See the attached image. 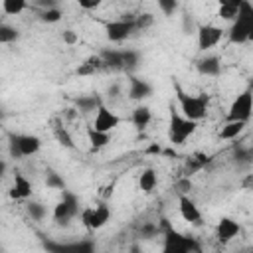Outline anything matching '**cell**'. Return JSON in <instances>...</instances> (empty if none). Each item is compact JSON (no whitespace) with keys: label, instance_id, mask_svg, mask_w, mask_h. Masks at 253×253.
Listing matches in <instances>:
<instances>
[{"label":"cell","instance_id":"obj_1","mask_svg":"<svg viewBox=\"0 0 253 253\" xmlns=\"http://www.w3.org/2000/svg\"><path fill=\"white\" fill-rule=\"evenodd\" d=\"M174 93H176V101H178V111L186 119L198 123L206 117V113H208V95L206 93L192 95L186 89H182L180 83H174Z\"/></svg>","mask_w":253,"mask_h":253},{"label":"cell","instance_id":"obj_2","mask_svg":"<svg viewBox=\"0 0 253 253\" xmlns=\"http://www.w3.org/2000/svg\"><path fill=\"white\" fill-rule=\"evenodd\" d=\"M198 128V123L186 119L174 105L170 107V121H168V140L172 146L184 144Z\"/></svg>","mask_w":253,"mask_h":253},{"label":"cell","instance_id":"obj_3","mask_svg":"<svg viewBox=\"0 0 253 253\" xmlns=\"http://www.w3.org/2000/svg\"><path fill=\"white\" fill-rule=\"evenodd\" d=\"M251 30H253V4L241 0L239 14L231 22V26L227 30V38L231 43H245V42H249Z\"/></svg>","mask_w":253,"mask_h":253},{"label":"cell","instance_id":"obj_4","mask_svg":"<svg viewBox=\"0 0 253 253\" xmlns=\"http://www.w3.org/2000/svg\"><path fill=\"white\" fill-rule=\"evenodd\" d=\"M162 253H198V245L192 237L182 235L168 223L164 225V245Z\"/></svg>","mask_w":253,"mask_h":253},{"label":"cell","instance_id":"obj_5","mask_svg":"<svg viewBox=\"0 0 253 253\" xmlns=\"http://www.w3.org/2000/svg\"><path fill=\"white\" fill-rule=\"evenodd\" d=\"M253 115V89H245L241 91L229 105L225 121H239V123H247Z\"/></svg>","mask_w":253,"mask_h":253},{"label":"cell","instance_id":"obj_6","mask_svg":"<svg viewBox=\"0 0 253 253\" xmlns=\"http://www.w3.org/2000/svg\"><path fill=\"white\" fill-rule=\"evenodd\" d=\"M40 148H42V140L36 134H14L10 142L12 156H18V158L34 156L40 152Z\"/></svg>","mask_w":253,"mask_h":253},{"label":"cell","instance_id":"obj_7","mask_svg":"<svg viewBox=\"0 0 253 253\" xmlns=\"http://www.w3.org/2000/svg\"><path fill=\"white\" fill-rule=\"evenodd\" d=\"M81 223L89 229H101L109 219H111V208L107 204H97V206H89L83 208L81 213Z\"/></svg>","mask_w":253,"mask_h":253},{"label":"cell","instance_id":"obj_8","mask_svg":"<svg viewBox=\"0 0 253 253\" xmlns=\"http://www.w3.org/2000/svg\"><path fill=\"white\" fill-rule=\"evenodd\" d=\"M79 213H81V211H79L77 198H75L71 192L63 190V192H61V200L53 206L51 217H53L57 223H65V221H69L71 217H75V215H79Z\"/></svg>","mask_w":253,"mask_h":253},{"label":"cell","instance_id":"obj_9","mask_svg":"<svg viewBox=\"0 0 253 253\" xmlns=\"http://www.w3.org/2000/svg\"><path fill=\"white\" fill-rule=\"evenodd\" d=\"M105 32L107 38L115 43H121L125 40H128L134 32H136V24L134 18H119V20H111L105 24Z\"/></svg>","mask_w":253,"mask_h":253},{"label":"cell","instance_id":"obj_10","mask_svg":"<svg viewBox=\"0 0 253 253\" xmlns=\"http://www.w3.org/2000/svg\"><path fill=\"white\" fill-rule=\"evenodd\" d=\"M196 34H198V49L200 51H208V49L215 47L223 40L225 30H221L215 24H200Z\"/></svg>","mask_w":253,"mask_h":253},{"label":"cell","instance_id":"obj_11","mask_svg":"<svg viewBox=\"0 0 253 253\" xmlns=\"http://www.w3.org/2000/svg\"><path fill=\"white\" fill-rule=\"evenodd\" d=\"M119 125H121V117H119L115 111H111L107 105H101V107L97 109V113H95V121H93L91 126H93L95 130H99V132L111 134V130H115Z\"/></svg>","mask_w":253,"mask_h":253},{"label":"cell","instance_id":"obj_12","mask_svg":"<svg viewBox=\"0 0 253 253\" xmlns=\"http://www.w3.org/2000/svg\"><path fill=\"white\" fill-rule=\"evenodd\" d=\"M178 211H180V217L188 223H200L202 221V211L198 208V204L188 196V194H180L178 196Z\"/></svg>","mask_w":253,"mask_h":253},{"label":"cell","instance_id":"obj_13","mask_svg":"<svg viewBox=\"0 0 253 253\" xmlns=\"http://www.w3.org/2000/svg\"><path fill=\"white\" fill-rule=\"evenodd\" d=\"M241 233V225L233 217H221L215 225V237L219 243H229Z\"/></svg>","mask_w":253,"mask_h":253},{"label":"cell","instance_id":"obj_14","mask_svg":"<svg viewBox=\"0 0 253 253\" xmlns=\"http://www.w3.org/2000/svg\"><path fill=\"white\" fill-rule=\"evenodd\" d=\"M10 196L14 200H28L32 196V182L22 172H16L14 174V186L10 190Z\"/></svg>","mask_w":253,"mask_h":253},{"label":"cell","instance_id":"obj_15","mask_svg":"<svg viewBox=\"0 0 253 253\" xmlns=\"http://www.w3.org/2000/svg\"><path fill=\"white\" fill-rule=\"evenodd\" d=\"M152 95V87L144 81V79H138V77H128V97L134 99V101H140V99H146Z\"/></svg>","mask_w":253,"mask_h":253},{"label":"cell","instance_id":"obj_16","mask_svg":"<svg viewBox=\"0 0 253 253\" xmlns=\"http://www.w3.org/2000/svg\"><path fill=\"white\" fill-rule=\"evenodd\" d=\"M130 121L138 130H144L152 121V111L146 105H138V107H134V111L130 115Z\"/></svg>","mask_w":253,"mask_h":253},{"label":"cell","instance_id":"obj_17","mask_svg":"<svg viewBox=\"0 0 253 253\" xmlns=\"http://www.w3.org/2000/svg\"><path fill=\"white\" fill-rule=\"evenodd\" d=\"M156 184H158V176H156L154 168H144V170L138 174V188H140L144 194L154 192Z\"/></svg>","mask_w":253,"mask_h":253},{"label":"cell","instance_id":"obj_18","mask_svg":"<svg viewBox=\"0 0 253 253\" xmlns=\"http://www.w3.org/2000/svg\"><path fill=\"white\" fill-rule=\"evenodd\" d=\"M245 128V123H239V121H225L223 126L219 128V138L221 140H233L237 138Z\"/></svg>","mask_w":253,"mask_h":253},{"label":"cell","instance_id":"obj_19","mask_svg":"<svg viewBox=\"0 0 253 253\" xmlns=\"http://www.w3.org/2000/svg\"><path fill=\"white\" fill-rule=\"evenodd\" d=\"M239 6H241V0H227V2H221L219 4V10H217V16L221 20H227V22H233L239 14Z\"/></svg>","mask_w":253,"mask_h":253},{"label":"cell","instance_id":"obj_20","mask_svg":"<svg viewBox=\"0 0 253 253\" xmlns=\"http://www.w3.org/2000/svg\"><path fill=\"white\" fill-rule=\"evenodd\" d=\"M198 71L204 75H219L221 71V63L217 57H204L198 61Z\"/></svg>","mask_w":253,"mask_h":253},{"label":"cell","instance_id":"obj_21","mask_svg":"<svg viewBox=\"0 0 253 253\" xmlns=\"http://www.w3.org/2000/svg\"><path fill=\"white\" fill-rule=\"evenodd\" d=\"M87 138H89L93 150H99V148H103V146H107V144L111 142V134H107V132H99V130H95L93 126L87 128Z\"/></svg>","mask_w":253,"mask_h":253},{"label":"cell","instance_id":"obj_22","mask_svg":"<svg viewBox=\"0 0 253 253\" xmlns=\"http://www.w3.org/2000/svg\"><path fill=\"white\" fill-rule=\"evenodd\" d=\"M28 8L26 0H2V12L6 16H18Z\"/></svg>","mask_w":253,"mask_h":253},{"label":"cell","instance_id":"obj_23","mask_svg":"<svg viewBox=\"0 0 253 253\" xmlns=\"http://www.w3.org/2000/svg\"><path fill=\"white\" fill-rule=\"evenodd\" d=\"M101 59H103V67L123 69V51H103Z\"/></svg>","mask_w":253,"mask_h":253},{"label":"cell","instance_id":"obj_24","mask_svg":"<svg viewBox=\"0 0 253 253\" xmlns=\"http://www.w3.org/2000/svg\"><path fill=\"white\" fill-rule=\"evenodd\" d=\"M103 67V59H101V55L99 57H89L87 61H83L79 67H77V73L79 75H93L97 69H101Z\"/></svg>","mask_w":253,"mask_h":253},{"label":"cell","instance_id":"obj_25","mask_svg":"<svg viewBox=\"0 0 253 253\" xmlns=\"http://www.w3.org/2000/svg\"><path fill=\"white\" fill-rule=\"evenodd\" d=\"M61 253H93V243L91 241H79V243H69L59 249Z\"/></svg>","mask_w":253,"mask_h":253},{"label":"cell","instance_id":"obj_26","mask_svg":"<svg viewBox=\"0 0 253 253\" xmlns=\"http://www.w3.org/2000/svg\"><path fill=\"white\" fill-rule=\"evenodd\" d=\"M77 105H79V109H81L83 113H89V111H95V113H97V109H99L103 103H101L99 97H87V99H79Z\"/></svg>","mask_w":253,"mask_h":253},{"label":"cell","instance_id":"obj_27","mask_svg":"<svg viewBox=\"0 0 253 253\" xmlns=\"http://www.w3.org/2000/svg\"><path fill=\"white\" fill-rule=\"evenodd\" d=\"M16 38H18L16 28H12V26H8V24H0V42H2V43H10V42H14Z\"/></svg>","mask_w":253,"mask_h":253},{"label":"cell","instance_id":"obj_28","mask_svg":"<svg viewBox=\"0 0 253 253\" xmlns=\"http://www.w3.org/2000/svg\"><path fill=\"white\" fill-rule=\"evenodd\" d=\"M43 22H47V24H55V22H59L61 20V10L59 8H55V6H51V8H45L43 12H42V16H40Z\"/></svg>","mask_w":253,"mask_h":253},{"label":"cell","instance_id":"obj_29","mask_svg":"<svg viewBox=\"0 0 253 253\" xmlns=\"http://www.w3.org/2000/svg\"><path fill=\"white\" fill-rule=\"evenodd\" d=\"M136 63H138L136 51H132V49L123 51V69H132V67H136Z\"/></svg>","mask_w":253,"mask_h":253},{"label":"cell","instance_id":"obj_30","mask_svg":"<svg viewBox=\"0 0 253 253\" xmlns=\"http://www.w3.org/2000/svg\"><path fill=\"white\" fill-rule=\"evenodd\" d=\"M55 138L63 144V146H67V148H73L75 144H73V138L69 136V132L63 128V126H55Z\"/></svg>","mask_w":253,"mask_h":253},{"label":"cell","instance_id":"obj_31","mask_svg":"<svg viewBox=\"0 0 253 253\" xmlns=\"http://www.w3.org/2000/svg\"><path fill=\"white\" fill-rule=\"evenodd\" d=\"M28 213L32 215V219L40 221V219H43V215H45V208H43L42 204L32 202V204H28Z\"/></svg>","mask_w":253,"mask_h":253},{"label":"cell","instance_id":"obj_32","mask_svg":"<svg viewBox=\"0 0 253 253\" xmlns=\"http://www.w3.org/2000/svg\"><path fill=\"white\" fill-rule=\"evenodd\" d=\"M152 14H140V16H134V24H136V30H144L146 26L152 24Z\"/></svg>","mask_w":253,"mask_h":253},{"label":"cell","instance_id":"obj_33","mask_svg":"<svg viewBox=\"0 0 253 253\" xmlns=\"http://www.w3.org/2000/svg\"><path fill=\"white\" fill-rule=\"evenodd\" d=\"M158 8H160V10H162L166 16H170V14H172V12L178 8V4H176L174 0H170V2H168V0H160V2H158Z\"/></svg>","mask_w":253,"mask_h":253},{"label":"cell","instance_id":"obj_34","mask_svg":"<svg viewBox=\"0 0 253 253\" xmlns=\"http://www.w3.org/2000/svg\"><path fill=\"white\" fill-rule=\"evenodd\" d=\"M188 190H192V182H190V178H182V180H178L176 182V192H178V196L180 194H188Z\"/></svg>","mask_w":253,"mask_h":253},{"label":"cell","instance_id":"obj_35","mask_svg":"<svg viewBox=\"0 0 253 253\" xmlns=\"http://www.w3.org/2000/svg\"><path fill=\"white\" fill-rule=\"evenodd\" d=\"M61 38H63V42H65L67 45H73V43H77V34H75L73 30H63Z\"/></svg>","mask_w":253,"mask_h":253},{"label":"cell","instance_id":"obj_36","mask_svg":"<svg viewBox=\"0 0 253 253\" xmlns=\"http://www.w3.org/2000/svg\"><path fill=\"white\" fill-rule=\"evenodd\" d=\"M101 6V0H79V8L83 10H95Z\"/></svg>","mask_w":253,"mask_h":253},{"label":"cell","instance_id":"obj_37","mask_svg":"<svg viewBox=\"0 0 253 253\" xmlns=\"http://www.w3.org/2000/svg\"><path fill=\"white\" fill-rule=\"evenodd\" d=\"M47 186H57L61 192L65 190V182H63L61 178H57L55 174H51V176H49V180H47Z\"/></svg>","mask_w":253,"mask_h":253},{"label":"cell","instance_id":"obj_38","mask_svg":"<svg viewBox=\"0 0 253 253\" xmlns=\"http://www.w3.org/2000/svg\"><path fill=\"white\" fill-rule=\"evenodd\" d=\"M241 186H243L245 190H253V174H247L245 180L241 182Z\"/></svg>","mask_w":253,"mask_h":253},{"label":"cell","instance_id":"obj_39","mask_svg":"<svg viewBox=\"0 0 253 253\" xmlns=\"http://www.w3.org/2000/svg\"><path fill=\"white\" fill-rule=\"evenodd\" d=\"M160 152H162V148L158 144H152V146L146 148V154H160Z\"/></svg>","mask_w":253,"mask_h":253},{"label":"cell","instance_id":"obj_40","mask_svg":"<svg viewBox=\"0 0 253 253\" xmlns=\"http://www.w3.org/2000/svg\"><path fill=\"white\" fill-rule=\"evenodd\" d=\"M249 42H253V30H251V34H249Z\"/></svg>","mask_w":253,"mask_h":253},{"label":"cell","instance_id":"obj_41","mask_svg":"<svg viewBox=\"0 0 253 253\" xmlns=\"http://www.w3.org/2000/svg\"><path fill=\"white\" fill-rule=\"evenodd\" d=\"M243 253H253V251H243Z\"/></svg>","mask_w":253,"mask_h":253},{"label":"cell","instance_id":"obj_42","mask_svg":"<svg viewBox=\"0 0 253 253\" xmlns=\"http://www.w3.org/2000/svg\"><path fill=\"white\" fill-rule=\"evenodd\" d=\"M198 253H200V251H198Z\"/></svg>","mask_w":253,"mask_h":253}]
</instances>
